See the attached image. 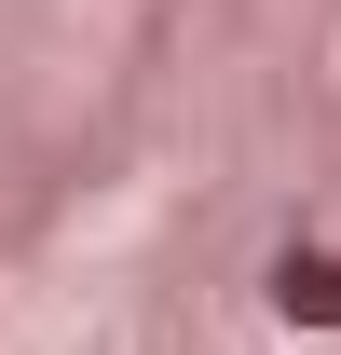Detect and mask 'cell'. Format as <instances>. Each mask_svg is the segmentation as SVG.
Masks as SVG:
<instances>
[{
  "label": "cell",
  "mask_w": 341,
  "mask_h": 355,
  "mask_svg": "<svg viewBox=\"0 0 341 355\" xmlns=\"http://www.w3.org/2000/svg\"><path fill=\"white\" fill-rule=\"evenodd\" d=\"M259 287H273V314H287V328H341V246H273V273H259Z\"/></svg>",
  "instance_id": "obj_1"
}]
</instances>
